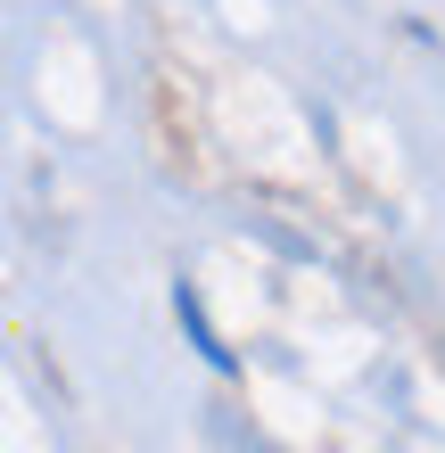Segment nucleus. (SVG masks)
<instances>
[{
    "instance_id": "obj_1",
    "label": "nucleus",
    "mask_w": 445,
    "mask_h": 453,
    "mask_svg": "<svg viewBox=\"0 0 445 453\" xmlns=\"http://www.w3.org/2000/svg\"><path fill=\"white\" fill-rule=\"evenodd\" d=\"M173 313H181V330H190V346H198V355L215 363V371H231V346H223V338H215V322L198 313V288H190V280L173 288Z\"/></svg>"
}]
</instances>
